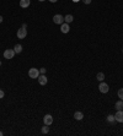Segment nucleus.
I'll list each match as a JSON object with an SVG mask.
<instances>
[{"mask_svg": "<svg viewBox=\"0 0 123 136\" xmlns=\"http://www.w3.org/2000/svg\"><path fill=\"white\" fill-rule=\"evenodd\" d=\"M106 120L108 121V123H115L116 119H115V115H112V114H110V115L106 118Z\"/></svg>", "mask_w": 123, "mask_h": 136, "instance_id": "dca6fc26", "label": "nucleus"}, {"mask_svg": "<svg viewBox=\"0 0 123 136\" xmlns=\"http://www.w3.org/2000/svg\"><path fill=\"white\" fill-rule=\"evenodd\" d=\"M98 90H100V92L101 93H107L108 91H110V86L106 84V82H100V85H98Z\"/></svg>", "mask_w": 123, "mask_h": 136, "instance_id": "f03ea898", "label": "nucleus"}, {"mask_svg": "<svg viewBox=\"0 0 123 136\" xmlns=\"http://www.w3.org/2000/svg\"><path fill=\"white\" fill-rule=\"evenodd\" d=\"M22 28H27V25H26V23H22Z\"/></svg>", "mask_w": 123, "mask_h": 136, "instance_id": "5701e85b", "label": "nucleus"}, {"mask_svg": "<svg viewBox=\"0 0 123 136\" xmlns=\"http://www.w3.org/2000/svg\"><path fill=\"white\" fill-rule=\"evenodd\" d=\"M38 1H41V3H42V1H46V0H38Z\"/></svg>", "mask_w": 123, "mask_h": 136, "instance_id": "a878e982", "label": "nucleus"}, {"mask_svg": "<svg viewBox=\"0 0 123 136\" xmlns=\"http://www.w3.org/2000/svg\"><path fill=\"white\" fill-rule=\"evenodd\" d=\"M73 1H74V3H78V1H79V0H73Z\"/></svg>", "mask_w": 123, "mask_h": 136, "instance_id": "393cba45", "label": "nucleus"}, {"mask_svg": "<svg viewBox=\"0 0 123 136\" xmlns=\"http://www.w3.org/2000/svg\"><path fill=\"white\" fill-rule=\"evenodd\" d=\"M30 4H31V0H20V6L21 8H24V9L29 8Z\"/></svg>", "mask_w": 123, "mask_h": 136, "instance_id": "9d476101", "label": "nucleus"}, {"mask_svg": "<svg viewBox=\"0 0 123 136\" xmlns=\"http://www.w3.org/2000/svg\"><path fill=\"white\" fill-rule=\"evenodd\" d=\"M96 80H98L100 82H102L105 80V74L103 72H98L97 75H96Z\"/></svg>", "mask_w": 123, "mask_h": 136, "instance_id": "2eb2a0df", "label": "nucleus"}, {"mask_svg": "<svg viewBox=\"0 0 123 136\" xmlns=\"http://www.w3.org/2000/svg\"><path fill=\"white\" fill-rule=\"evenodd\" d=\"M43 123H44V125H52V123H53V116L51 115V114H46L44 116H43Z\"/></svg>", "mask_w": 123, "mask_h": 136, "instance_id": "423d86ee", "label": "nucleus"}, {"mask_svg": "<svg viewBox=\"0 0 123 136\" xmlns=\"http://www.w3.org/2000/svg\"><path fill=\"white\" fill-rule=\"evenodd\" d=\"M1 135H3V132H1V131H0V136H1Z\"/></svg>", "mask_w": 123, "mask_h": 136, "instance_id": "bb28decb", "label": "nucleus"}, {"mask_svg": "<svg viewBox=\"0 0 123 136\" xmlns=\"http://www.w3.org/2000/svg\"><path fill=\"white\" fill-rule=\"evenodd\" d=\"M69 23H66V22H64V23L60 25V32L62 33H68L69 32Z\"/></svg>", "mask_w": 123, "mask_h": 136, "instance_id": "1a4fd4ad", "label": "nucleus"}, {"mask_svg": "<svg viewBox=\"0 0 123 136\" xmlns=\"http://www.w3.org/2000/svg\"><path fill=\"white\" fill-rule=\"evenodd\" d=\"M4 96H5L4 91H3V90H0V99H1V98H4Z\"/></svg>", "mask_w": 123, "mask_h": 136, "instance_id": "6ab92c4d", "label": "nucleus"}, {"mask_svg": "<svg viewBox=\"0 0 123 136\" xmlns=\"http://www.w3.org/2000/svg\"><path fill=\"white\" fill-rule=\"evenodd\" d=\"M40 72H41V74H46V69H44V68L40 69Z\"/></svg>", "mask_w": 123, "mask_h": 136, "instance_id": "412c9836", "label": "nucleus"}, {"mask_svg": "<svg viewBox=\"0 0 123 136\" xmlns=\"http://www.w3.org/2000/svg\"><path fill=\"white\" fill-rule=\"evenodd\" d=\"M115 119L117 123H123V109L122 110H117L115 114Z\"/></svg>", "mask_w": 123, "mask_h": 136, "instance_id": "6e6552de", "label": "nucleus"}, {"mask_svg": "<svg viewBox=\"0 0 123 136\" xmlns=\"http://www.w3.org/2000/svg\"><path fill=\"white\" fill-rule=\"evenodd\" d=\"M15 54H16V53H15L14 49H6L4 52V58L5 59H12V58L15 56Z\"/></svg>", "mask_w": 123, "mask_h": 136, "instance_id": "39448f33", "label": "nucleus"}, {"mask_svg": "<svg viewBox=\"0 0 123 136\" xmlns=\"http://www.w3.org/2000/svg\"><path fill=\"white\" fill-rule=\"evenodd\" d=\"M16 36H17V38H19V39H24L25 37L27 36V29H26V28H22V27H21L20 29H17Z\"/></svg>", "mask_w": 123, "mask_h": 136, "instance_id": "20e7f679", "label": "nucleus"}, {"mask_svg": "<svg viewBox=\"0 0 123 136\" xmlns=\"http://www.w3.org/2000/svg\"><path fill=\"white\" fill-rule=\"evenodd\" d=\"M37 80H38V84L41 85V86H44V85H47V82H48V79H47V76H46L44 74H41Z\"/></svg>", "mask_w": 123, "mask_h": 136, "instance_id": "0eeeda50", "label": "nucleus"}, {"mask_svg": "<svg viewBox=\"0 0 123 136\" xmlns=\"http://www.w3.org/2000/svg\"><path fill=\"white\" fill-rule=\"evenodd\" d=\"M14 50H15L16 54H20V53L22 52V45H21V44H16V45L14 47Z\"/></svg>", "mask_w": 123, "mask_h": 136, "instance_id": "4468645a", "label": "nucleus"}, {"mask_svg": "<svg viewBox=\"0 0 123 136\" xmlns=\"http://www.w3.org/2000/svg\"><path fill=\"white\" fill-rule=\"evenodd\" d=\"M0 65H1V61H0Z\"/></svg>", "mask_w": 123, "mask_h": 136, "instance_id": "cd10ccee", "label": "nucleus"}, {"mask_svg": "<svg viewBox=\"0 0 123 136\" xmlns=\"http://www.w3.org/2000/svg\"><path fill=\"white\" fill-rule=\"evenodd\" d=\"M74 118H75V120H82L84 119V114L81 112H75L74 113Z\"/></svg>", "mask_w": 123, "mask_h": 136, "instance_id": "f8f14e48", "label": "nucleus"}, {"mask_svg": "<svg viewBox=\"0 0 123 136\" xmlns=\"http://www.w3.org/2000/svg\"><path fill=\"white\" fill-rule=\"evenodd\" d=\"M122 53H123V49H122Z\"/></svg>", "mask_w": 123, "mask_h": 136, "instance_id": "c85d7f7f", "label": "nucleus"}, {"mask_svg": "<svg viewBox=\"0 0 123 136\" xmlns=\"http://www.w3.org/2000/svg\"><path fill=\"white\" fill-rule=\"evenodd\" d=\"M3 22V16H0V23Z\"/></svg>", "mask_w": 123, "mask_h": 136, "instance_id": "b1692460", "label": "nucleus"}, {"mask_svg": "<svg viewBox=\"0 0 123 136\" xmlns=\"http://www.w3.org/2000/svg\"><path fill=\"white\" fill-rule=\"evenodd\" d=\"M82 3L86 5H89V4H91V0H82Z\"/></svg>", "mask_w": 123, "mask_h": 136, "instance_id": "aec40b11", "label": "nucleus"}, {"mask_svg": "<svg viewBox=\"0 0 123 136\" xmlns=\"http://www.w3.org/2000/svg\"><path fill=\"white\" fill-rule=\"evenodd\" d=\"M117 94H118V98H119V99L123 100V88H119L118 92H117Z\"/></svg>", "mask_w": 123, "mask_h": 136, "instance_id": "f3484780", "label": "nucleus"}, {"mask_svg": "<svg viewBox=\"0 0 123 136\" xmlns=\"http://www.w3.org/2000/svg\"><path fill=\"white\" fill-rule=\"evenodd\" d=\"M48 1H51V3H53V4H54V3H57L58 0H48Z\"/></svg>", "mask_w": 123, "mask_h": 136, "instance_id": "4be33fe9", "label": "nucleus"}, {"mask_svg": "<svg viewBox=\"0 0 123 136\" xmlns=\"http://www.w3.org/2000/svg\"><path fill=\"white\" fill-rule=\"evenodd\" d=\"M49 132V128H48V125H44L43 128H42V134H48Z\"/></svg>", "mask_w": 123, "mask_h": 136, "instance_id": "a211bd4d", "label": "nucleus"}, {"mask_svg": "<svg viewBox=\"0 0 123 136\" xmlns=\"http://www.w3.org/2000/svg\"><path fill=\"white\" fill-rule=\"evenodd\" d=\"M41 75V72H40V70L36 68H31L29 70V76L31 77V79H38V76Z\"/></svg>", "mask_w": 123, "mask_h": 136, "instance_id": "f257e3e1", "label": "nucleus"}, {"mask_svg": "<svg viewBox=\"0 0 123 136\" xmlns=\"http://www.w3.org/2000/svg\"><path fill=\"white\" fill-rule=\"evenodd\" d=\"M73 20H74V17H73V15H66V16H64V22H66V23H71L73 22Z\"/></svg>", "mask_w": 123, "mask_h": 136, "instance_id": "ddd939ff", "label": "nucleus"}, {"mask_svg": "<svg viewBox=\"0 0 123 136\" xmlns=\"http://www.w3.org/2000/svg\"><path fill=\"white\" fill-rule=\"evenodd\" d=\"M53 22H54L55 25L64 23V16H62L60 14H57V15H54V16H53Z\"/></svg>", "mask_w": 123, "mask_h": 136, "instance_id": "7ed1b4c3", "label": "nucleus"}, {"mask_svg": "<svg viewBox=\"0 0 123 136\" xmlns=\"http://www.w3.org/2000/svg\"><path fill=\"white\" fill-rule=\"evenodd\" d=\"M115 109H116V110H122V109H123V100L122 99H119V100L116 102Z\"/></svg>", "mask_w": 123, "mask_h": 136, "instance_id": "9b49d317", "label": "nucleus"}]
</instances>
